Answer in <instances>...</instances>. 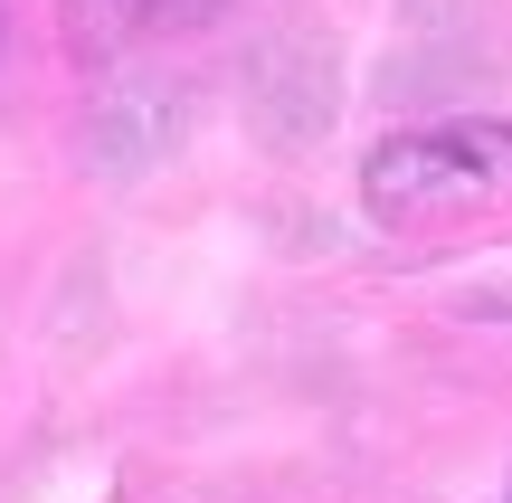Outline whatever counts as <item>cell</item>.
Listing matches in <instances>:
<instances>
[{
    "mask_svg": "<svg viewBox=\"0 0 512 503\" xmlns=\"http://www.w3.org/2000/svg\"><path fill=\"white\" fill-rule=\"evenodd\" d=\"M361 209L380 228H465L512 209V114H437L361 152Z\"/></svg>",
    "mask_w": 512,
    "mask_h": 503,
    "instance_id": "obj_1",
    "label": "cell"
},
{
    "mask_svg": "<svg viewBox=\"0 0 512 503\" xmlns=\"http://www.w3.org/2000/svg\"><path fill=\"white\" fill-rule=\"evenodd\" d=\"M228 0H67V29L76 48L114 57V48H143V38H181V29H209Z\"/></svg>",
    "mask_w": 512,
    "mask_h": 503,
    "instance_id": "obj_2",
    "label": "cell"
}]
</instances>
